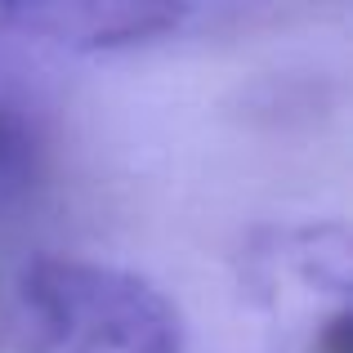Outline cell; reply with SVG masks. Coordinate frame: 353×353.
<instances>
[{"instance_id": "6da1fadb", "label": "cell", "mask_w": 353, "mask_h": 353, "mask_svg": "<svg viewBox=\"0 0 353 353\" xmlns=\"http://www.w3.org/2000/svg\"><path fill=\"white\" fill-rule=\"evenodd\" d=\"M14 353H188L183 313L134 268L32 255L9 286Z\"/></svg>"}, {"instance_id": "7a4b0ae2", "label": "cell", "mask_w": 353, "mask_h": 353, "mask_svg": "<svg viewBox=\"0 0 353 353\" xmlns=\"http://www.w3.org/2000/svg\"><path fill=\"white\" fill-rule=\"evenodd\" d=\"M183 0H0V23L63 50H125L170 32Z\"/></svg>"}, {"instance_id": "3957f363", "label": "cell", "mask_w": 353, "mask_h": 353, "mask_svg": "<svg viewBox=\"0 0 353 353\" xmlns=\"http://www.w3.org/2000/svg\"><path fill=\"white\" fill-rule=\"evenodd\" d=\"M32 165V139H27L23 121L9 108H0V179H18Z\"/></svg>"}, {"instance_id": "277c9868", "label": "cell", "mask_w": 353, "mask_h": 353, "mask_svg": "<svg viewBox=\"0 0 353 353\" xmlns=\"http://www.w3.org/2000/svg\"><path fill=\"white\" fill-rule=\"evenodd\" d=\"M318 353H353V327H349V313H336V318L322 327V336H318Z\"/></svg>"}]
</instances>
